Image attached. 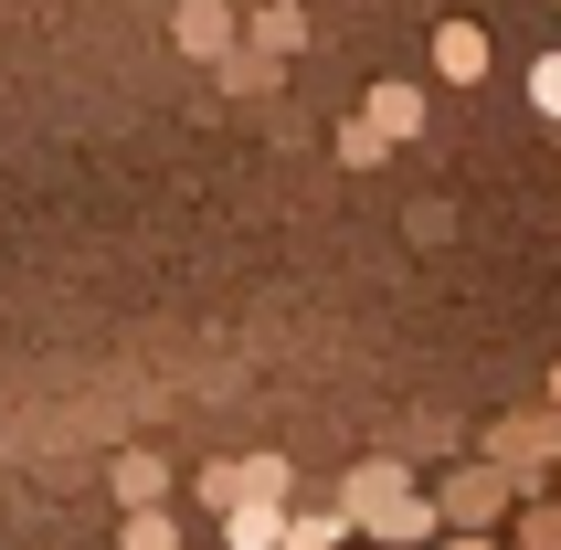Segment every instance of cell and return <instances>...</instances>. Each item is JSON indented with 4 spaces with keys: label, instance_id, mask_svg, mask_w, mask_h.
<instances>
[{
    "label": "cell",
    "instance_id": "cell-3",
    "mask_svg": "<svg viewBox=\"0 0 561 550\" xmlns=\"http://www.w3.org/2000/svg\"><path fill=\"white\" fill-rule=\"evenodd\" d=\"M435 75L445 85H477V75H488V22H467V11L435 22Z\"/></svg>",
    "mask_w": 561,
    "mask_h": 550
},
{
    "label": "cell",
    "instance_id": "cell-15",
    "mask_svg": "<svg viewBox=\"0 0 561 550\" xmlns=\"http://www.w3.org/2000/svg\"><path fill=\"white\" fill-rule=\"evenodd\" d=\"M519 550H561V508H519Z\"/></svg>",
    "mask_w": 561,
    "mask_h": 550
},
{
    "label": "cell",
    "instance_id": "cell-5",
    "mask_svg": "<svg viewBox=\"0 0 561 550\" xmlns=\"http://www.w3.org/2000/svg\"><path fill=\"white\" fill-rule=\"evenodd\" d=\"M435 508H445V519H456V529H467V540H477V529H488V519H499V508H508V488H499V477H488V466H467V477H456V488H445Z\"/></svg>",
    "mask_w": 561,
    "mask_h": 550
},
{
    "label": "cell",
    "instance_id": "cell-17",
    "mask_svg": "<svg viewBox=\"0 0 561 550\" xmlns=\"http://www.w3.org/2000/svg\"><path fill=\"white\" fill-rule=\"evenodd\" d=\"M551 413H561V360H551Z\"/></svg>",
    "mask_w": 561,
    "mask_h": 550
},
{
    "label": "cell",
    "instance_id": "cell-10",
    "mask_svg": "<svg viewBox=\"0 0 561 550\" xmlns=\"http://www.w3.org/2000/svg\"><path fill=\"white\" fill-rule=\"evenodd\" d=\"M127 550H181V519H170V508H138V519H127Z\"/></svg>",
    "mask_w": 561,
    "mask_h": 550
},
{
    "label": "cell",
    "instance_id": "cell-11",
    "mask_svg": "<svg viewBox=\"0 0 561 550\" xmlns=\"http://www.w3.org/2000/svg\"><path fill=\"white\" fill-rule=\"evenodd\" d=\"M381 149H392V138H381V127H371V117H350V127H340V159H350V170H371V159H381Z\"/></svg>",
    "mask_w": 561,
    "mask_h": 550
},
{
    "label": "cell",
    "instance_id": "cell-6",
    "mask_svg": "<svg viewBox=\"0 0 561 550\" xmlns=\"http://www.w3.org/2000/svg\"><path fill=\"white\" fill-rule=\"evenodd\" d=\"M286 529H297V519H286L276 497H244V508L222 519V550H286Z\"/></svg>",
    "mask_w": 561,
    "mask_h": 550
},
{
    "label": "cell",
    "instance_id": "cell-13",
    "mask_svg": "<svg viewBox=\"0 0 561 550\" xmlns=\"http://www.w3.org/2000/svg\"><path fill=\"white\" fill-rule=\"evenodd\" d=\"M530 106L561 127V54H540V64H530Z\"/></svg>",
    "mask_w": 561,
    "mask_h": 550
},
{
    "label": "cell",
    "instance_id": "cell-14",
    "mask_svg": "<svg viewBox=\"0 0 561 550\" xmlns=\"http://www.w3.org/2000/svg\"><path fill=\"white\" fill-rule=\"evenodd\" d=\"M340 529H350L340 508H329V519H297V529H286V550H340Z\"/></svg>",
    "mask_w": 561,
    "mask_h": 550
},
{
    "label": "cell",
    "instance_id": "cell-12",
    "mask_svg": "<svg viewBox=\"0 0 561 550\" xmlns=\"http://www.w3.org/2000/svg\"><path fill=\"white\" fill-rule=\"evenodd\" d=\"M244 497H276L286 508V456H244Z\"/></svg>",
    "mask_w": 561,
    "mask_h": 550
},
{
    "label": "cell",
    "instance_id": "cell-18",
    "mask_svg": "<svg viewBox=\"0 0 561 550\" xmlns=\"http://www.w3.org/2000/svg\"><path fill=\"white\" fill-rule=\"evenodd\" d=\"M381 550H392V540H381Z\"/></svg>",
    "mask_w": 561,
    "mask_h": 550
},
{
    "label": "cell",
    "instance_id": "cell-2",
    "mask_svg": "<svg viewBox=\"0 0 561 550\" xmlns=\"http://www.w3.org/2000/svg\"><path fill=\"white\" fill-rule=\"evenodd\" d=\"M403 466H392V456H371V466H350V488H340V519L350 529H381V519H392V508H403Z\"/></svg>",
    "mask_w": 561,
    "mask_h": 550
},
{
    "label": "cell",
    "instance_id": "cell-8",
    "mask_svg": "<svg viewBox=\"0 0 561 550\" xmlns=\"http://www.w3.org/2000/svg\"><path fill=\"white\" fill-rule=\"evenodd\" d=\"M360 117H371L381 138H413V127H424V95H413V85H371V106H360Z\"/></svg>",
    "mask_w": 561,
    "mask_h": 550
},
{
    "label": "cell",
    "instance_id": "cell-16",
    "mask_svg": "<svg viewBox=\"0 0 561 550\" xmlns=\"http://www.w3.org/2000/svg\"><path fill=\"white\" fill-rule=\"evenodd\" d=\"M445 550H488V540H467V529H456V540H445Z\"/></svg>",
    "mask_w": 561,
    "mask_h": 550
},
{
    "label": "cell",
    "instance_id": "cell-4",
    "mask_svg": "<svg viewBox=\"0 0 561 550\" xmlns=\"http://www.w3.org/2000/svg\"><path fill=\"white\" fill-rule=\"evenodd\" d=\"M106 488H117V508L138 519V508H159V497H170V466H159L149 445H127V456L106 466Z\"/></svg>",
    "mask_w": 561,
    "mask_h": 550
},
{
    "label": "cell",
    "instance_id": "cell-9",
    "mask_svg": "<svg viewBox=\"0 0 561 550\" xmlns=\"http://www.w3.org/2000/svg\"><path fill=\"white\" fill-rule=\"evenodd\" d=\"M202 508H222V519L244 508V456H233V466H202Z\"/></svg>",
    "mask_w": 561,
    "mask_h": 550
},
{
    "label": "cell",
    "instance_id": "cell-7",
    "mask_svg": "<svg viewBox=\"0 0 561 550\" xmlns=\"http://www.w3.org/2000/svg\"><path fill=\"white\" fill-rule=\"evenodd\" d=\"M244 43L254 54H297V43H308V11H297V0H265V11L244 22Z\"/></svg>",
    "mask_w": 561,
    "mask_h": 550
},
{
    "label": "cell",
    "instance_id": "cell-1",
    "mask_svg": "<svg viewBox=\"0 0 561 550\" xmlns=\"http://www.w3.org/2000/svg\"><path fill=\"white\" fill-rule=\"evenodd\" d=\"M170 43H181L191 64H233L244 54V11H233V0H181V11H170Z\"/></svg>",
    "mask_w": 561,
    "mask_h": 550
}]
</instances>
